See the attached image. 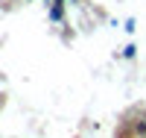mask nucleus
<instances>
[{"label":"nucleus","instance_id":"1","mask_svg":"<svg viewBox=\"0 0 146 138\" xmlns=\"http://www.w3.org/2000/svg\"><path fill=\"white\" fill-rule=\"evenodd\" d=\"M135 129H137V135H146V120H137Z\"/></svg>","mask_w":146,"mask_h":138},{"label":"nucleus","instance_id":"2","mask_svg":"<svg viewBox=\"0 0 146 138\" xmlns=\"http://www.w3.org/2000/svg\"><path fill=\"white\" fill-rule=\"evenodd\" d=\"M123 56H126V59H131V56H135V47H131V44H129V47H123Z\"/></svg>","mask_w":146,"mask_h":138}]
</instances>
